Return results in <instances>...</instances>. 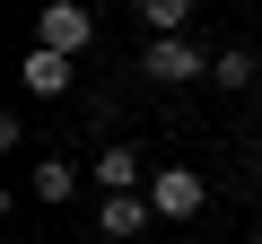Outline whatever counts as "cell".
Instances as JSON below:
<instances>
[{
  "instance_id": "cell-1",
  "label": "cell",
  "mask_w": 262,
  "mask_h": 244,
  "mask_svg": "<svg viewBox=\"0 0 262 244\" xmlns=\"http://www.w3.org/2000/svg\"><path fill=\"white\" fill-rule=\"evenodd\" d=\"M210 61H219V53H201V35H149V44H140V70H149L158 87H192V79H210Z\"/></svg>"
},
{
  "instance_id": "cell-2",
  "label": "cell",
  "mask_w": 262,
  "mask_h": 244,
  "mask_svg": "<svg viewBox=\"0 0 262 244\" xmlns=\"http://www.w3.org/2000/svg\"><path fill=\"white\" fill-rule=\"evenodd\" d=\"M140 192H149V209H158V218H201V201H210V183H201L192 166H149V183H140Z\"/></svg>"
},
{
  "instance_id": "cell-3",
  "label": "cell",
  "mask_w": 262,
  "mask_h": 244,
  "mask_svg": "<svg viewBox=\"0 0 262 244\" xmlns=\"http://www.w3.org/2000/svg\"><path fill=\"white\" fill-rule=\"evenodd\" d=\"M88 35H96V18H88V0H44L35 9V44H53V53H88Z\"/></svg>"
},
{
  "instance_id": "cell-4",
  "label": "cell",
  "mask_w": 262,
  "mask_h": 244,
  "mask_svg": "<svg viewBox=\"0 0 262 244\" xmlns=\"http://www.w3.org/2000/svg\"><path fill=\"white\" fill-rule=\"evenodd\" d=\"M149 227H158L149 192H105V201H96V235H105V244H131V235H149Z\"/></svg>"
},
{
  "instance_id": "cell-5",
  "label": "cell",
  "mask_w": 262,
  "mask_h": 244,
  "mask_svg": "<svg viewBox=\"0 0 262 244\" xmlns=\"http://www.w3.org/2000/svg\"><path fill=\"white\" fill-rule=\"evenodd\" d=\"M88 183H96V192H140V183H149V157L131 149V140H114V149H96Z\"/></svg>"
},
{
  "instance_id": "cell-6",
  "label": "cell",
  "mask_w": 262,
  "mask_h": 244,
  "mask_svg": "<svg viewBox=\"0 0 262 244\" xmlns=\"http://www.w3.org/2000/svg\"><path fill=\"white\" fill-rule=\"evenodd\" d=\"M79 183H88V175H79V166H70V157H61V149H53V157H35V166H27V201H44V209H61V201H70V192H79Z\"/></svg>"
},
{
  "instance_id": "cell-7",
  "label": "cell",
  "mask_w": 262,
  "mask_h": 244,
  "mask_svg": "<svg viewBox=\"0 0 262 244\" xmlns=\"http://www.w3.org/2000/svg\"><path fill=\"white\" fill-rule=\"evenodd\" d=\"M18 79H27V96H70V79H79V70H70V53H53V44H35Z\"/></svg>"
},
{
  "instance_id": "cell-8",
  "label": "cell",
  "mask_w": 262,
  "mask_h": 244,
  "mask_svg": "<svg viewBox=\"0 0 262 244\" xmlns=\"http://www.w3.org/2000/svg\"><path fill=\"white\" fill-rule=\"evenodd\" d=\"M192 9H201V0H140V27H149V35H184Z\"/></svg>"
},
{
  "instance_id": "cell-9",
  "label": "cell",
  "mask_w": 262,
  "mask_h": 244,
  "mask_svg": "<svg viewBox=\"0 0 262 244\" xmlns=\"http://www.w3.org/2000/svg\"><path fill=\"white\" fill-rule=\"evenodd\" d=\"M210 87H227V96H245V87H253V53H245V44H227V53L210 61Z\"/></svg>"
},
{
  "instance_id": "cell-10",
  "label": "cell",
  "mask_w": 262,
  "mask_h": 244,
  "mask_svg": "<svg viewBox=\"0 0 262 244\" xmlns=\"http://www.w3.org/2000/svg\"><path fill=\"white\" fill-rule=\"evenodd\" d=\"M245 244H262V235H245Z\"/></svg>"
},
{
  "instance_id": "cell-11",
  "label": "cell",
  "mask_w": 262,
  "mask_h": 244,
  "mask_svg": "<svg viewBox=\"0 0 262 244\" xmlns=\"http://www.w3.org/2000/svg\"><path fill=\"white\" fill-rule=\"evenodd\" d=\"M253 105H262V87H253Z\"/></svg>"
}]
</instances>
